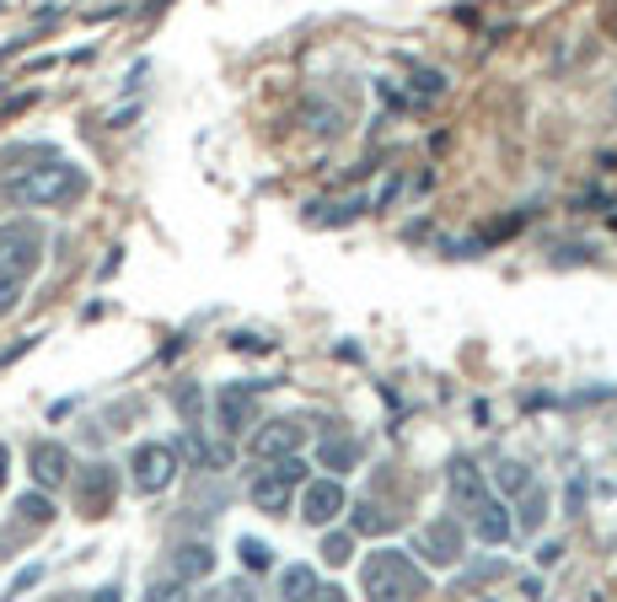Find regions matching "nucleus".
I'll return each instance as SVG.
<instances>
[{"label":"nucleus","mask_w":617,"mask_h":602,"mask_svg":"<svg viewBox=\"0 0 617 602\" xmlns=\"http://www.w3.org/2000/svg\"><path fill=\"white\" fill-rule=\"evenodd\" d=\"M510 528H515V522H510L505 500H489V495H484V500L473 506V533L484 538V543H505V538H510Z\"/></svg>","instance_id":"obj_14"},{"label":"nucleus","mask_w":617,"mask_h":602,"mask_svg":"<svg viewBox=\"0 0 617 602\" xmlns=\"http://www.w3.org/2000/svg\"><path fill=\"white\" fill-rule=\"evenodd\" d=\"M183 447H188V458H193V463H204V469H221V452H215V447H210L199 430H188Z\"/></svg>","instance_id":"obj_22"},{"label":"nucleus","mask_w":617,"mask_h":602,"mask_svg":"<svg viewBox=\"0 0 617 602\" xmlns=\"http://www.w3.org/2000/svg\"><path fill=\"white\" fill-rule=\"evenodd\" d=\"M446 489H451V500H456V511H473L489 489H484V473L473 469L467 458H456L451 469H446Z\"/></svg>","instance_id":"obj_12"},{"label":"nucleus","mask_w":617,"mask_h":602,"mask_svg":"<svg viewBox=\"0 0 617 602\" xmlns=\"http://www.w3.org/2000/svg\"><path fill=\"white\" fill-rule=\"evenodd\" d=\"M5 194H11L16 204H70V200L86 194V173H81L75 162H44V167L11 178Z\"/></svg>","instance_id":"obj_2"},{"label":"nucleus","mask_w":617,"mask_h":602,"mask_svg":"<svg viewBox=\"0 0 617 602\" xmlns=\"http://www.w3.org/2000/svg\"><path fill=\"white\" fill-rule=\"evenodd\" d=\"M349 548H355V538H349V533H328V538H322L328 565H349Z\"/></svg>","instance_id":"obj_23"},{"label":"nucleus","mask_w":617,"mask_h":602,"mask_svg":"<svg viewBox=\"0 0 617 602\" xmlns=\"http://www.w3.org/2000/svg\"><path fill=\"white\" fill-rule=\"evenodd\" d=\"M414 543H419V554H425L430 565H456V559H462V528H456V517L425 522Z\"/></svg>","instance_id":"obj_9"},{"label":"nucleus","mask_w":617,"mask_h":602,"mask_svg":"<svg viewBox=\"0 0 617 602\" xmlns=\"http://www.w3.org/2000/svg\"><path fill=\"white\" fill-rule=\"evenodd\" d=\"M280 598H296V602L317 598V576H311V565H285V570H280Z\"/></svg>","instance_id":"obj_15"},{"label":"nucleus","mask_w":617,"mask_h":602,"mask_svg":"<svg viewBox=\"0 0 617 602\" xmlns=\"http://www.w3.org/2000/svg\"><path fill=\"white\" fill-rule=\"evenodd\" d=\"M301 441H307V430L296 425V420H263L252 436H247V452L252 458H285V452H301Z\"/></svg>","instance_id":"obj_7"},{"label":"nucleus","mask_w":617,"mask_h":602,"mask_svg":"<svg viewBox=\"0 0 617 602\" xmlns=\"http://www.w3.org/2000/svg\"><path fill=\"white\" fill-rule=\"evenodd\" d=\"M237 554H242L247 570H269V543H263V538H242Z\"/></svg>","instance_id":"obj_21"},{"label":"nucleus","mask_w":617,"mask_h":602,"mask_svg":"<svg viewBox=\"0 0 617 602\" xmlns=\"http://www.w3.org/2000/svg\"><path fill=\"white\" fill-rule=\"evenodd\" d=\"M307 130L339 134V130H344V114H339V108H322V103H307Z\"/></svg>","instance_id":"obj_19"},{"label":"nucleus","mask_w":617,"mask_h":602,"mask_svg":"<svg viewBox=\"0 0 617 602\" xmlns=\"http://www.w3.org/2000/svg\"><path fill=\"white\" fill-rule=\"evenodd\" d=\"M210 570H215V548H210V543H178V548H173V576H178V581H204V576H210Z\"/></svg>","instance_id":"obj_13"},{"label":"nucleus","mask_w":617,"mask_h":602,"mask_svg":"<svg viewBox=\"0 0 617 602\" xmlns=\"http://www.w3.org/2000/svg\"><path fill=\"white\" fill-rule=\"evenodd\" d=\"M494 484H499L505 495H521V489L532 484V469H526V463H499V469H494Z\"/></svg>","instance_id":"obj_18"},{"label":"nucleus","mask_w":617,"mask_h":602,"mask_svg":"<svg viewBox=\"0 0 617 602\" xmlns=\"http://www.w3.org/2000/svg\"><path fill=\"white\" fill-rule=\"evenodd\" d=\"M263 388H274V382H232V388L221 393V425H226L232 436H242V425H252V399H258Z\"/></svg>","instance_id":"obj_11"},{"label":"nucleus","mask_w":617,"mask_h":602,"mask_svg":"<svg viewBox=\"0 0 617 602\" xmlns=\"http://www.w3.org/2000/svg\"><path fill=\"white\" fill-rule=\"evenodd\" d=\"M232 344H237V350H258V355L269 350V339H258V334H232Z\"/></svg>","instance_id":"obj_27"},{"label":"nucleus","mask_w":617,"mask_h":602,"mask_svg":"<svg viewBox=\"0 0 617 602\" xmlns=\"http://www.w3.org/2000/svg\"><path fill=\"white\" fill-rule=\"evenodd\" d=\"M27 469H33V484H38V489H60L64 479H70V452H64L60 441H38V447L27 452Z\"/></svg>","instance_id":"obj_10"},{"label":"nucleus","mask_w":617,"mask_h":602,"mask_svg":"<svg viewBox=\"0 0 617 602\" xmlns=\"http://www.w3.org/2000/svg\"><path fill=\"white\" fill-rule=\"evenodd\" d=\"M414 81H419V97H440V92H446V86H440V75H435V70H419V75H414Z\"/></svg>","instance_id":"obj_26"},{"label":"nucleus","mask_w":617,"mask_h":602,"mask_svg":"<svg viewBox=\"0 0 617 602\" xmlns=\"http://www.w3.org/2000/svg\"><path fill=\"white\" fill-rule=\"evenodd\" d=\"M129 473H134V489H140V495H162V489H173V479H178V447H167V441H145V447H134Z\"/></svg>","instance_id":"obj_5"},{"label":"nucleus","mask_w":617,"mask_h":602,"mask_svg":"<svg viewBox=\"0 0 617 602\" xmlns=\"http://www.w3.org/2000/svg\"><path fill=\"white\" fill-rule=\"evenodd\" d=\"M558 554H563L558 543H543V548H537V565H558Z\"/></svg>","instance_id":"obj_28"},{"label":"nucleus","mask_w":617,"mask_h":602,"mask_svg":"<svg viewBox=\"0 0 617 602\" xmlns=\"http://www.w3.org/2000/svg\"><path fill=\"white\" fill-rule=\"evenodd\" d=\"M38 264H44V232L33 221H5L0 226V274L27 280Z\"/></svg>","instance_id":"obj_4"},{"label":"nucleus","mask_w":617,"mask_h":602,"mask_svg":"<svg viewBox=\"0 0 617 602\" xmlns=\"http://www.w3.org/2000/svg\"><path fill=\"white\" fill-rule=\"evenodd\" d=\"M355 463H360V447H355L349 436H333V441H322V469L344 473V469H355Z\"/></svg>","instance_id":"obj_17"},{"label":"nucleus","mask_w":617,"mask_h":602,"mask_svg":"<svg viewBox=\"0 0 617 602\" xmlns=\"http://www.w3.org/2000/svg\"><path fill=\"white\" fill-rule=\"evenodd\" d=\"M16 302H22V280L16 274H0V318L16 312Z\"/></svg>","instance_id":"obj_25"},{"label":"nucleus","mask_w":617,"mask_h":602,"mask_svg":"<svg viewBox=\"0 0 617 602\" xmlns=\"http://www.w3.org/2000/svg\"><path fill=\"white\" fill-rule=\"evenodd\" d=\"M344 506H349V495H344V484H339V479H311L307 495H301V517H307L311 528L339 522V517H344Z\"/></svg>","instance_id":"obj_8"},{"label":"nucleus","mask_w":617,"mask_h":602,"mask_svg":"<svg viewBox=\"0 0 617 602\" xmlns=\"http://www.w3.org/2000/svg\"><path fill=\"white\" fill-rule=\"evenodd\" d=\"M16 517H22V528H49L55 522V500L44 489H33V495L16 500Z\"/></svg>","instance_id":"obj_16"},{"label":"nucleus","mask_w":617,"mask_h":602,"mask_svg":"<svg viewBox=\"0 0 617 602\" xmlns=\"http://www.w3.org/2000/svg\"><path fill=\"white\" fill-rule=\"evenodd\" d=\"M5 479H11V452L0 447V484H5Z\"/></svg>","instance_id":"obj_29"},{"label":"nucleus","mask_w":617,"mask_h":602,"mask_svg":"<svg viewBox=\"0 0 617 602\" xmlns=\"http://www.w3.org/2000/svg\"><path fill=\"white\" fill-rule=\"evenodd\" d=\"M296 484H307V463H301L296 452H285V458H274V469L258 473V479L247 484V500H252L258 511H269V517H285V511L296 506Z\"/></svg>","instance_id":"obj_3"},{"label":"nucleus","mask_w":617,"mask_h":602,"mask_svg":"<svg viewBox=\"0 0 617 602\" xmlns=\"http://www.w3.org/2000/svg\"><path fill=\"white\" fill-rule=\"evenodd\" d=\"M114 495H119V479L108 463H86V469L75 473V506H81V517H108L114 511Z\"/></svg>","instance_id":"obj_6"},{"label":"nucleus","mask_w":617,"mask_h":602,"mask_svg":"<svg viewBox=\"0 0 617 602\" xmlns=\"http://www.w3.org/2000/svg\"><path fill=\"white\" fill-rule=\"evenodd\" d=\"M360 587L376 602H403V598H425L430 592V576L403 548H376L366 565H360Z\"/></svg>","instance_id":"obj_1"},{"label":"nucleus","mask_w":617,"mask_h":602,"mask_svg":"<svg viewBox=\"0 0 617 602\" xmlns=\"http://www.w3.org/2000/svg\"><path fill=\"white\" fill-rule=\"evenodd\" d=\"M543 517H548V495H543V489H532V484H526V511H521V528H537V522H543Z\"/></svg>","instance_id":"obj_24"},{"label":"nucleus","mask_w":617,"mask_h":602,"mask_svg":"<svg viewBox=\"0 0 617 602\" xmlns=\"http://www.w3.org/2000/svg\"><path fill=\"white\" fill-rule=\"evenodd\" d=\"M387 528H392V517H387V511H381V506H355V533H387Z\"/></svg>","instance_id":"obj_20"}]
</instances>
